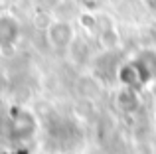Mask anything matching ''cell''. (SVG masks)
Here are the masks:
<instances>
[{"mask_svg": "<svg viewBox=\"0 0 156 154\" xmlns=\"http://www.w3.org/2000/svg\"><path fill=\"white\" fill-rule=\"evenodd\" d=\"M4 154H26L24 150H20V152H4Z\"/></svg>", "mask_w": 156, "mask_h": 154, "instance_id": "1", "label": "cell"}]
</instances>
